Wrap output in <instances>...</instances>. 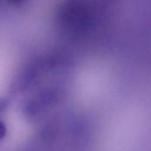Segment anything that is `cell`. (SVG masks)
<instances>
[{"label": "cell", "instance_id": "cell-1", "mask_svg": "<svg viewBox=\"0 0 151 151\" xmlns=\"http://www.w3.org/2000/svg\"><path fill=\"white\" fill-rule=\"evenodd\" d=\"M7 132L5 124L1 120H0V140L4 139L6 136Z\"/></svg>", "mask_w": 151, "mask_h": 151}, {"label": "cell", "instance_id": "cell-2", "mask_svg": "<svg viewBox=\"0 0 151 151\" xmlns=\"http://www.w3.org/2000/svg\"><path fill=\"white\" fill-rule=\"evenodd\" d=\"M7 1L10 3H12L14 4H17L18 2H19L21 0H7Z\"/></svg>", "mask_w": 151, "mask_h": 151}, {"label": "cell", "instance_id": "cell-3", "mask_svg": "<svg viewBox=\"0 0 151 151\" xmlns=\"http://www.w3.org/2000/svg\"><path fill=\"white\" fill-rule=\"evenodd\" d=\"M1 104H0V110H1Z\"/></svg>", "mask_w": 151, "mask_h": 151}]
</instances>
